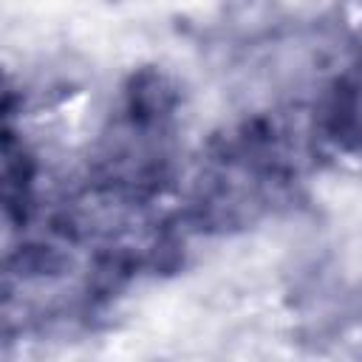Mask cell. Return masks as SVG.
Returning <instances> with one entry per match:
<instances>
[{
	"label": "cell",
	"mask_w": 362,
	"mask_h": 362,
	"mask_svg": "<svg viewBox=\"0 0 362 362\" xmlns=\"http://www.w3.org/2000/svg\"><path fill=\"white\" fill-rule=\"evenodd\" d=\"M325 127L334 141L362 150V57L348 59L328 85Z\"/></svg>",
	"instance_id": "6da1fadb"
},
{
	"label": "cell",
	"mask_w": 362,
	"mask_h": 362,
	"mask_svg": "<svg viewBox=\"0 0 362 362\" xmlns=\"http://www.w3.org/2000/svg\"><path fill=\"white\" fill-rule=\"evenodd\" d=\"M6 198L14 195V161L6 158ZM20 181H23V189H20V201H28V187H31V170H28V156L23 153V161H20Z\"/></svg>",
	"instance_id": "7a4b0ae2"
}]
</instances>
